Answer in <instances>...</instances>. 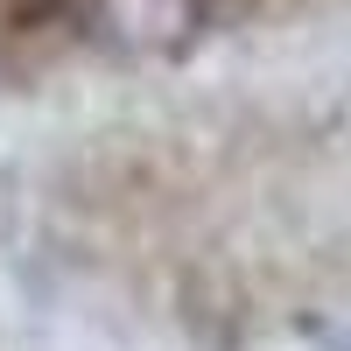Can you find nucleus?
<instances>
[{
	"label": "nucleus",
	"instance_id": "1",
	"mask_svg": "<svg viewBox=\"0 0 351 351\" xmlns=\"http://www.w3.org/2000/svg\"><path fill=\"white\" fill-rule=\"evenodd\" d=\"M204 0H77L84 36L120 56H169L197 36Z\"/></svg>",
	"mask_w": 351,
	"mask_h": 351
},
{
	"label": "nucleus",
	"instance_id": "2",
	"mask_svg": "<svg viewBox=\"0 0 351 351\" xmlns=\"http://www.w3.org/2000/svg\"><path fill=\"white\" fill-rule=\"evenodd\" d=\"M316 351H351V324H337V330H324V337H316Z\"/></svg>",
	"mask_w": 351,
	"mask_h": 351
}]
</instances>
